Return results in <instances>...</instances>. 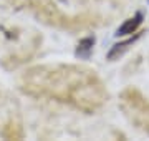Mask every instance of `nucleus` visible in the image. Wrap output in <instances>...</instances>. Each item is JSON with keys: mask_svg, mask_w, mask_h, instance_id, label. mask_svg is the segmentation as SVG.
I'll use <instances>...</instances> for the list:
<instances>
[{"mask_svg": "<svg viewBox=\"0 0 149 141\" xmlns=\"http://www.w3.org/2000/svg\"><path fill=\"white\" fill-rule=\"evenodd\" d=\"M136 38H139V33L138 35H134L133 38H128L126 42H123V43H116V45H113V48L108 52V60H114L116 57H119V55H123V52L128 48L129 45H133V42L136 40Z\"/></svg>", "mask_w": 149, "mask_h": 141, "instance_id": "3", "label": "nucleus"}, {"mask_svg": "<svg viewBox=\"0 0 149 141\" xmlns=\"http://www.w3.org/2000/svg\"><path fill=\"white\" fill-rule=\"evenodd\" d=\"M148 2H149V0H148Z\"/></svg>", "mask_w": 149, "mask_h": 141, "instance_id": "4", "label": "nucleus"}, {"mask_svg": "<svg viewBox=\"0 0 149 141\" xmlns=\"http://www.w3.org/2000/svg\"><path fill=\"white\" fill-rule=\"evenodd\" d=\"M141 23H143V13H139L138 12L134 17H131V18H128V20H124V23L118 28L114 35H116V37H126V35L136 33Z\"/></svg>", "mask_w": 149, "mask_h": 141, "instance_id": "1", "label": "nucleus"}, {"mask_svg": "<svg viewBox=\"0 0 149 141\" xmlns=\"http://www.w3.org/2000/svg\"><path fill=\"white\" fill-rule=\"evenodd\" d=\"M95 37H85L80 40L78 43V48H76V57L80 58H90L91 52H93V47H95Z\"/></svg>", "mask_w": 149, "mask_h": 141, "instance_id": "2", "label": "nucleus"}]
</instances>
